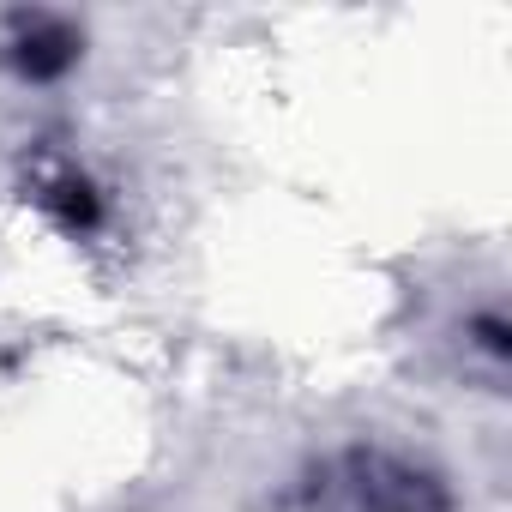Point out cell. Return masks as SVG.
<instances>
[{"mask_svg": "<svg viewBox=\"0 0 512 512\" xmlns=\"http://www.w3.org/2000/svg\"><path fill=\"white\" fill-rule=\"evenodd\" d=\"M350 512H446L434 476L410 470V464H368L356 476Z\"/></svg>", "mask_w": 512, "mask_h": 512, "instance_id": "obj_1", "label": "cell"}]
</instances>
